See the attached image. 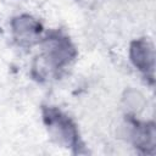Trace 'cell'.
<instances>
[{
	"mask_svg": "<svg viewBox=\"0 0 156 156\" xmlns=\"http://www.w3.org/2000/svg\"><path fill=\"white\" fill-rule=\"evenodd\" d=\"M46 119L52 135L57 138L60 143H63L66 145H72L76 143L77 133H76L74 126L69 122V119H67L66 117L54 111L49 112V115L46 116Z\"/></svg>",
	"mask_w": 156,
	"mask_h": 156,
	"instance_id": "6da1fadb",
	"label": "cell"
},
{
	"mask_svg": "<svg viewBox=\"0 0 156 156\" xmlns=\"http://www.w3.org/2000/svg\"><path fill=\"white\" fill-rule=\"evenodd\" d=\"M74 55L69 41L62 38H54L48 41V56L56 65L66 63Z\"/></svg>",
	"mask_w": 156,
	"mask_h": 156,
	"instance_id": "3957f363",
	"label": "cell"
},
{
	"mask_svg": "<svg viewBox=\"0 0 156 156\" xmlns=\"http://www.w3.org/2000/svg\"><path fill=\"white\" fill-rule=\"evenodd\" d=\"M13 32L21 41H30L35 39V37L40 32V26L33 18L28 16L18 17L13 21Z\"/></svg>",
	"mask_w": 156,
	"mask_h": 156,
	"instance_id": "277c9868",
	"label": "cell"
},
{
	"mask_svg": "<svg viewBox=\"0 0 156 156\" xmlns=\"http://www.w3.org/2000/svg\"><path fill=\"white\" fill-rule=\"evenodd\" d=\"M130 57L134 65L141 71H152L154 67V50L152 46L145 40L133 43L130 48Z\"/></svg>",
	"mask_w": 156,
	"mask_h": 156,
	"instance_id": "7a4b0ae2",
	"label": "cell"
}]
</instances>
